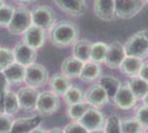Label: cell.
Masks as SVG:
<instances>
[{
  "instance_id": "cell-2",
  "label": "cell",
  "mask_w": 148,
  "mask_h": 133,
  "mask_svg": "<svg viewBox=\"0 0 148 133\" xmlns=\"http://www.w3.org/2000/svg\"><path fill=\"white\" fill-rule=\"evenodd\" d=\"M126 56L145 59L148 56V30H140L134 33L124 44Z\"/></svg>"
},
{
  "instance_id": "cell-10",
  "label": "cell",
  "mask_w": 148,
  "mask_h": 133,
  "mask_svg": "<svg viewBox=\"0 0 148 133\" xmlns=\"http://www.w3.org/2000/svg\"><path fill=\"white\" fill-rule=\"evenodd\" d=\"M125 57H126V53L124 49V44H122L119 41H115L108 44L104 63L110 69H118Z\"/></svg>"
},
{
  "instance_id": "cell-4",
  "label": "cell",
  "mask_w": 148,
  "mask_h": 133,
  "mask_svg": "<svg viewBox=\"0 0 148 133\" xmlns=\"http://www.w3.org/2000/svg\"><path fill=\"white\" fill-rule=\"evenodd\" d=\"M49 72L42 64L34 62L25 68V83L28 87L39 89L49 82Z\"/></svg>"
},
{
  "instance_id": "cell-44",
  "label": "cell",
  "mask_w": 148,
  "mask_h": 133,
  "mask_svg": "<svg viewBox=\"0 0 148 133\" xmlns=\"http://www.w3.org/2000/svg\"><path fill=\"white\" fill-rule=\"evenodd\" d=\"M5 5H6V2H5V0H0V8H1V7H3V6H5Z\"/></svg>"
},
{
  "instance_id": "cell-36",
  "label": "cell",
  "mask_w": 148,
  "mask_h": 133,
  "mask_svg": "<svg viewBox=\"0 0 148 133\" xmlns=\"http://www.w3.org/2000/svg\"><path fill=\"white\" fill-rule=\"evenodd\" d=\"M63 130L64 133H88L86 129L77 121H72L71 123L66 124Z\"/></svg>"
},
{
  "instance_id": "cell-6",
  "label": "cell",
  "mask_w": 148,
  "mask_h": 133,
  "mask_svg": "<svg viewBox=\"0 0 148 133\" xmlns=\"http://www.w3.org/2000/svg\"><path fill=\"white\" fill-rule=\"evenodd\" d=\"M31 20L33 25H37L47 31L56 23V13L50 7L39 6L31 10Z\"/></svg>"
},
{
  "instance_id": "cell-11",
  "label": "cell",
  "mask_w": 148,
  "mask_h": 133,
  "mask_svg": "<svg viewBox=\"0 0 148 133\" xmlns=\"http://www.w3.org/2000/svg\"><path fill=\"white\" fill-rule=\"evenodd\" d=\"M39 94H40V92L38 91V89L31 88L28 85L19 89L17 91V96H18L20 109L25 110V111L34 110L36 105H37Z\"/></svg>"
},
{
  "instance_id": "cell-12",
  "label": "cell",
  "mask_w": 148,
  "mask_h": 133,
  "mask_svg": "<svg viewBox=\"0 0 148 133\" xmlns=\"http://www.w3.org/2000/svg\"><path fill=\"white\" fill-rule=\"evenodd\" d=\"M77 122H80L87 131H92L104 127L105 118L104 114L99 111V108L91 107Z\"/></svg>"
},
{
  "instance_id": "cell-7",
  "label": "cell",
  "mask_w": 148,
  "mask_h": 133,
  "mask_svg": "<svg viewBox=\"0 0 148 133\" xmlns=\"http://www.w3.org/2000/svg\"><path fill=\"white\" fill-rule=\"evenodd\" d=\"M144 6L143 0H115V16L122 19H130L140 12Z\"/></svg>"
},
{
  "instance_id": "cell-47",
  "label": "cell",
  "mask_w": 148,
  "mask_h": 133,
  "mask_svg": "<svg viewBox=\"0 0 148 133\" xmlns=\"http://www.w3.org/2000/svg\"><path fill=\"white\" fill-rule=\"evenodd\" d=\"M0 107H1V96H0Z\"/></svg>"
},
{
  "instance_id": "cell-21",
  "label": "cell",
  "mask_w": 148,
  "mask_h": 133,
  "mask_svg": "<svg viewBox=\"0 0 148 133\" xmlns=\"http://www.w3.org/2000/svg\"><path fill=\"white\" fill-rule=\"evenodd\" d=\"M102 76V68L99 63L93 62V61H87L83 64V69L81 71L80 78L82 81L85 82H92L95 81Z\"/></svg>"
},
{
  "instance_id": "cell-29",
  "label": "cell",
  "mask_w": 148,
  "mask_h": 133,
  "mask_svg": "<svg viewBox=\"0 0 148 133\" xmlns=\"http://www.w3.org/2000/svg\"><path fill=\"white\" fill-rule=\"evenodd\" d=\"M119 125L122 133H144V127L135 118L121 120Z\"/></svg>"
},
{
  "instance_id": "cell-40",
  "label": "cell",
  "mask_w": 148,
  "mask_h": 133,
  "mask_svg": "<svg viewBox=\"0 0 148 133\" xmlns=\"http://www.w3.org/2000/svg\"><path fill=\"white\" fill-rule=\"evenodd\" d=\"M49 133H64V130L61 127H53V129L49 130Z\"/></svg>"
},
{
  "instance_id": "cell-41",
  "label": "cell",
  "mask_w": 148,
  "mask_h": 133,
  "mask_svg": "<svg viewBox=\"0 0 148 133\" xmlns=\"http://www.w3.org/2000/svg\"><path fill=\"white\" fill-rule=\"evenodd\" d=\"M88 133H105V131H104V127H101V129H96V130L88 131Z\"/></svg>"
},
{
  "instance_id": "cell-23",
  "label": "cell",
  "mask_w": 148,
  "mask_h": 133,
  "mask_svg": "<svg viewBox=\"0 0 148 133\" xmlns=\"http://www.w3.org/2000/svg\"><path fill=\"white\" fill-rule=\"evenodd\" d=\"M25 68L27 67H23L21 64L14 62L11 65H9L8 68H6L2 72L9 82L11 84H16V83L25 82Z\"/></svg>"
},
{
  "instance_id": "cell-15",
  "label": "cell",
  "mask_w": 148,
  "mask_h": 133,
  "mask_svg": "<svg viewBox=\"0 0 148 133\" xmlns=\"http://www.w3.org/2000/svg\"><path fill=\"white\" fill-rule=\"evenodd\" d=\"M63 12L72 17H81L86 11L85 0H53Z\"/></svg>"
},
{
  "instance_id": "cell-17",
  "label": "cell",
  "mask_w": 148,
  "mask_h": 133,
  "mask_svg": "<svg viewBox=\"0 0 148 133\" xmlns=\"http://www.w3.org/2000/svg\"><path fill=\"white\" fill-rule=\"evenodd\" d=\"M40 123H41L40 115L14 119L12 127L9 133H31L33 129L40 125Z\"/></svg>"
},
{
  "instance_id": "cell-24",
  "label": "cell",
  "mask_w": 148,
  "mask_h": 133,
  "mask_svg": "<svg viewBox=\"0 0 148 133\" xmlns=\"http://www.w3.org/2000/svg\"><path fill=\"white\" fill-rule=\"evenodd\" d=\"M127 84L137 100L143 99L148 93V82L139 76L130 78V80L127 81Z\"/></svg>"
},
{
  "instance_id": "cell-25",
  "label": "cell",
  "mask_w": 148,
  "mask_h": 133,
  "mask_svg": "<svg viewBox=\"0 0 148 133\" xmlns=\"http://www.w3.org/2000/svg\"><path fill=\"white\" fill-rule=\"evenodd\" d=\"M20 110V105H19L18 96H17V92L13 91H8L2 100V110L1 112H5L7 114L13 115L16 114Z\"/></svg>"
},
{
  "instance_id": "cell-3",
  "label": "cell",
  "mask_w": 148,
  "mask_h": 133,
  "mask_svg": "<svg viewBox=\"0 0 148 133\" xmlns=\"http://www.w3.org/2000/svg\"><path fill=\"white\" fill-rule=\"evenodd\" d=\"M31 25H32L31 11L25 7H18L14 9L12 19L9 25L7 27V29L11 34L18 36V34H23Z\"/></svg>"
},
{
  "instance_id": "cell-45",
  "label": "cell",
  "mask_w": 148,
  "mask_h": 133,
  "mask_svg": "<svg viewBox=\"0 0 148 133\" xmlns=\"http://www.w3.org/2000/svg\"><path fill=\"white\" fill-rule=\"evenodd\" d=\"M144 133H148V127L147 129H144Z\"/></svg>"
},
{
  "instance_id": "cell-38",
  "label": "cell",
  "mask_w": 148,
  "mask_h": 133,
  "mask_svg": "<svg viewBox=\"0 0 148 133\" xmlns=\"http://www.w3.org/2000/svg\"><path fill=\"white\" fill-rule=\"evenodd\" d=\"M138 76L148 82V62H145V63L143 64L142 70H140V72H139Z\"/></svg>"
},
{
  "instance_id": "cell-31",
  "label": "cell",
  "mask_w": 148,
  "mask_h": 133,
  "mask_svg": "<svg viewBox=\"0 0 148 133\" xmlns=\"http://www.w3.org/2000/svg\"><path fill=\"white\" fill-rule=\"evenodd\" d=\"M12 63H14L13 50L9 49V48L0 47V71H3Z\"/></svg>"
},
{
  "instance_id": "cell-42",
  "label": "cell",
  "mask_w": 148,
  "mask_h": 133,
  "mask_svg": "<svg viewBox=\"0 0 148 133\" xmlns=\"http://www.w3.org/2000/svg\"><path fill=\"white\" fill-rule=\"evenodd\" d=\"M143 102H144V104H145V105H147L148 107V93L143 98Z\"/></svg>"
},
{
  "instance_id": "cell-20",
  "label": "cell",
  "mask_w": 148,
  "mask_h": 133,
  "mask_svg": "<svg viewBox=\"0 0 148 133\" xmlns=\"http://www.w3.org/2000/svg\"><path fill=\"white\" fill-rule=\"evenodd\" d=\"M49 85L52 92H54L59 96H63L72 84L69 78L63 76L62 73H56L49 79Z\"/></svg>"
},
{
  "instance_id": "cell-1",
  "label": "cell",
  "mask_w": 148,
  "mask_h": 133,
  "mask_svg": "<svg viewBox=\"0 0 148 133\" xmlns=\"http://www.w3.org/2000/svg\"><path fill=\"white\" fill-rule=\"evenodd\" d=\"M79 27L72 21L62 20L56 22L50 29V40L51 43L59 48H66L73 45L79 40Z\"/></svg>"
},
{
  "instance_id": "cell-32",
  "label": "cell",
  "mask_w": 148,
  "mask_h": 133,
  "mask_svg": "<svg viewBox=\"0 0 148 133\" xmlns=\"http://www.w3.org/2000/svg\"><path fill=\"white\" fill-rule=\"evenodd\" d=\"M121 119L116 115H111L108 116L104 123V131L105 133H122L121 131V125H119Z\"/></svg>"
},
{
  "instance_id": "cell-28",
  "label": "cell",
  "mask_w": 148,
  "mask_h": 133,
  "mask_svg": "<svg viewBox=\"0 0 148 133\" xmlns=\"http://www.w3.org/2000/svg\"><path fill=\"white\" fill-rule=\"evenodd\" d=\"M108 44L102 41H97L92 43L91 47V54H90V61L96 62V63H104L105 57L107 53Z\"/></svg>"
},
{
  "instance_id": "cell-46",
  "label": "cell",
  "mask_w": 148,
  "mask_h": 133,
  "mask_svg": "<svg viewBox=\"0 0 148 133\" xmlns=\"http://www.w3.org/2000/svg\"><path fill=\"white\" fill-rule=\"evenodd\" d=\"M143 1L145 2V5H146V3H147V5H148V0H143Z\"/></svg>"
},
{
  "instance_id": "cell-18",
  "label": "cell",
  "mask_w": 148,
  "mask_h": 133,
  "mask_svg": "<svg viewBox=\"0 0 148 133\" xmlns=\"http://www.w3.org/2000/svg\"><path fill=\"white\" fill-rule=\"evenodd\" d=\"M83 62L77 60L76 58L68 57L64 59V61L61 64V73L66 78L71 79H75L79 78L81 74V71L83 69Z\"/></svg>"
},
{
  "instance_id": "cell-35",
  "label": "cell",
  "mask_w": 148,
  "mask_h": 133,
  "mask_svg": "<svg viewBox=\"0 0 148 133\" xmlns=\"http://www.w3.org/2000/svg\"><path fill=\"white\" fill-rule=\"evenodd\" d=\"M135 119L140 124L144 129H147L148 127V107L143 104L140 107H138L136 110L135 113Z\"/></svg>"
},
{
  "instance_id": "cell-5",
  "label": "cell",
  "mask_w": 148,
  "mask_h": 133,
  "mask_svg": "<svg viewBox=\"0 0 148 133\" xmlns=\"http://www.w3.org/2000/svg\"><path fill=\"white\" fill-rule=\"evenodd\" d=\"M60 108V98L51 90L40 92L38 98L36 111L42 116H48L56 113Z\"/></svg>"
},
{
  "instance_id": "cell-14",
  "label": "cell",
  "mask_w": 148,
  "mask_h": 133,
  "mask_svg": "<svg viewBox=\"0 0 148 133\" xmlns=\"http://www.w3.org/2000/svg\"><path fill=\"white\" fill-rule=\"evenodd\" d=\"M45 40H47L45 30L39 28L37 25H31L29 29L23 33V43L36 50L43 47Z\"/></svg>"
},
{
  "instance_id": "cell-9",
  "label": "cell",
  "mask_w": 148,
  "mask_h": 133,
  "mask_svg": "<svg viewBox=\"0 0 148 133\" xmlns=\"http://www.w3.org/2000/svg\"><path fill=\"white\" fill-rule=\"evenodd\" d=\"M110 100L111 99L107 94V92L99 83L91 85L84 93V101H86L93 108H101L105 104H107Z\"/></svg>"
},
{
  "instance_id": "cell-13",
  "label": "cell",
  "mask_w": 148,
  "mask_h": 133,
  "mask_svg": "<svg viewBox=\"0 0 148 133\" xmlns=\"http://www.w3.org/2000/svg\"><path fill=\"white\" fill-rule=\"evenodd\" d=\"M12 50L13 56H14V62L23 67H28L30 64L34 63L37 60V50L32 49L31 47L27 45L23 42L17 44Z\"/></svg>"
},
{
  "instance_id": "cell-30",
  "label": "cell",
  "mask_w": 148,
  "mask_h": 133,
  "mask_svg": "<svg viewBox=\"0 0 148 133\" xmlns=\"http://www.w3.org/2000/svg\"><path fill=\"white\" fill-rule=\"evenodd\" d=\"M63 98H64L65 103L68 105H70V104H74V103L83 101L84 100V92L79 87L71 85V88L65 92V94L63 95Z\"/></svg>"
},
{
  "instance_id": "cell-26",
  "label": "cell",
  "mask_w": 148,
  "mask_h": 133,
  "mask_svg": "<svg viewBox=\"0 0 148 133\" xmlns=\"http://www.w3.org/2000/svg\"><path fill=\"white\" fill-rule=\"evenodd\" d=\"M99 84H101L104 90L107 92L110 99H113V96L117 92L122 82L118 80L117 78L113 76H103L99 79Z\"/></svg>"
},
{
  "instance_id": "cell-16",
  "label": "cell",
  "mask_w": 148,
  "mask_h": 133,
  "mask_svg": "<svg viewBox=\"0 0 148 133\" xmlns=\"http://www.w3.org/2000/svg\"><path fill=\"white\" fill-rule=\"evenodd\" d=\"M95 16L104 21H112L115 16V0H94Z\"/></svg>"
},
{
  "instance_id": "cell-43",
  "label": "cell",
  "mask_w": 148,
  "mask_h": 133,
  "mask_svg": "<svg viewBox=\"0 0 148 133\" xmlns=\"http://www.w3.org/2000/svg\"><path fill=\"white\" fill-rule=\"evenodd\" d=\"M14 1L21 2V3H25V2H30V1H32V0H14Z\"/></svg>"
},
{
  "instance_id": "cell-34",
  "label": "cell",
  "mask_w": 148,
  "mask_h": 133,
  "mask_svg": "<svg viewBox=\"0 0 148 133\" xmlns=\"http://www.w3.org/2000/svg\"><path fill=\"white\" fill-rule=\"evenodd\" d=\"M14 122L13 115L0 112V133H9Z\"/></svg>"
},
{
  "instance_id": "cell-33",
  "label": "cell",
  "mask_w": 148,
  "mask_h": 133,
  "mask_svg": "<svg viewBox=\"0 0 148 133\" xmlns=\"http://www.w3.org/2000/svg\"><path fill=\"white\" fill-rule=\"evenodd\" d=\"M14 9L12 6H9V5H5L3 7L0 8V27H8L10 21L12 19L13 12H14Z\"/></svg>"
},
{
  "instance_id": "cell-19",
  "label": "cell",
  "mask_w": 148,
  "mask_h": 133,
  "mask_svg": "<svg viewBox=\"0 0 148 133\" xmlns=\"http://www.w3.org/2000/svg\"><path fill=\"white\" fill-rule=\"evenodd\" d=\"M143 64H144V62H143L142 59L132 57V56H126L124 58L119 69L125 76H127L128 78H134V76H137L139 74Z\"/></svg>"
},
{
  "instance_id": "cell-8",
  "label": "cell",
  "mask_w": 148,
  "mask_h": 133,
  "mask_svg": "<svg viewBox=\"0 0 148 133\" xmlns=\"http://www.w3.org/2000/svg\"><path fill=\"white\" fill-rule=\"evenodd\" d=\"M113 102L117 108L122 109V110H130L136 105L137 103V99L132 92L127 82L122 83L117 92L113 96Z\"/></svg>"
},
{
  "instance_id": "cell-22",
  "label": "cell",
  "mask_w": 148,
  "mask_h": 133,
  "mask_svg": "<svg viewBox=\"0 0 148 133\" xmlns=\"http://www.w3.org/2000/svg\"><path fill=\"white\" fill-rule=\"evenodd\" d=\"M91 47H92V42L86 40V39L77 40L73 44L72 54H73L74 58H76L77 60H80L83 63H85L87 61H90Z\"/></svg>"
},
{
  "instance_id": "cell-27",
  "label": "cell",
  "mask_w": 148,
  "mask_h": 133,
  "mask_svg": "<svg viewBox=\"0 0 148 133\" xmlns=\"http://www.w3.org/2000/svg\"><path fill=\"white\" fill-rule=\"evenodd\" d=\"M90 108H91V105L86 101L83 100V101L77 102V103L68 105L66 115H68L69 119H71L72 121H79Z\"/></svg>"
},
{
  "instance_id": "cell-39",
  "label": "cell",
  "mask_w": 148,
  "mask_h": 133,
  "mask_svg": "<svg viewBox=\"0 0 148 133\" xmlns=\"http://www.w3.org/2000/svg\"><path fill=\"white\" fill-rule=\"evenodd\" d=\"M31 133H49V131L45 130V129H42V127L39 125V127H37L36 129H33Z\"/></svg>"
},
{
  "instance_id": "cell-37",
  "label": "cell",
  "mask_w": 148,
  "mask_h": 133,
  "mask_svg": "<svg viewBox=\"0 0 148 133\" xmlns=\"http://www.w3.org/2000/svg\"><path fill=\"white\" fill-rule=\"evenodd\" d=\"M11 83L7 80L6 76L2 71H0V96H1V108H2V100L5 98L6 93L9 91V87Z\"/></svg>"
}]
</instances>
